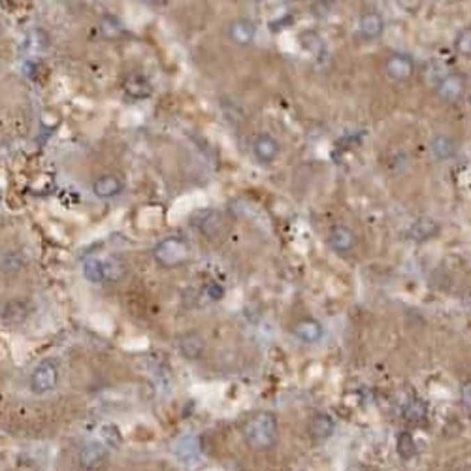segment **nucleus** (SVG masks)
I'll list each match as a JSON object with an SVG mask.
<instances>
[{
	"label": "nucleus",
	"mask_w": 471,
	"mask_h": 471,
	"mask_svg": "<svg viewBox=\"0 0 471 471\" xmlns=\"http://www.w3.org/2000/svg\"><path fill=\"white\" fill-rule=\"evenodd\" d=\"M243 441L249 449L264 452L274 449L279 440V422L277 417L270 411H258L245 420L242 428Z\"/></svg>",
	"instance_id": "1"
},
{
	"label": "nucleus",
	"mask_w": 471,
	"mask_h": 471,
	"mask_svg": "<svg viewBox=\"0 0 471 471\" xmlns=\"http://www.w3.org/2000/svg\"><path fill=\"white\" fill-rule=\"evenodd\" d=\"M153 258L159 266L172 270V268H178L179 264H183L189 258V245L183 238L170 235V238H164L162 242L155 245Z\"/></svg>",
	"instance_id": "2"
},
{
	"label": "nucleus",
	"mask_w": 471,
	"mask_h": 471,
	"mask_svg": "<svg viewBox=\"0 0 471 471\" xmlns=\"http://www.w3.org/2000/svg\"><path fill=\"white\" fill-rule=\"evenodd\" d=\"M59 385V366L53 360H42L32 369L31 373V390L32 394L44 396L57 389Z\"/></svg>",
	"instance_id": "3"
},
{
	"label": "nucleus",
	"mask_w": 471,
	"mask_h": 471,
	"mask_svg": "<svg viewBox=\"0 0 471 471\" xmlns=\"http://www.w3.org/2000/svg\"><path fill=\"white\" fill-rule=\"evenodd\" d=\"M109 462V449L100 441H89L77 454V464L85 471H102Z\"/></svg>",
	"instance_id": "4"
},
{
	"label": "nucleus",
	"mask_w": 471,
	"mask_h": 471,
	"mask_svg": "<svg viewBox=\"0 0 471 471\" xmlns=\"http://www.w3.org/2000/svg\"><path fill=\"white\" fill-rule=\"evenodd\" d=\"M465 93L464 77L458 74H445L440 82L435 83V95L440 100L447 104L458 102Z\"/></svg>",
	"instance_id": "5"
},
{
	"label": "nucleus",
	"mask_w": 471,
	"mask_h": 471,
	"mask_svg": "<svg viewBox=\"0 0 471 471\" xmlns=\"http://www.w3.org/2000/svg\"><path fill=\"white\" fill-rule=\"evenodd\" d=\"M194 224L206 238L213 240V238H219L224 232L226 219L219 210H204L194 217Z\"/></svg>",
	"instance_id": "6"
},
{
	"label": "nucleus",
	"mask_w": 471,
	"mask_h": 471,
	"mask_svg": "<svg viewBox=\"0 0 471 471\" xmlns=\"http://www.w3.org/2000/svg\"><path fill=\"white\" fill-rule=\"evenodd\" d=\"M281 153L279 141L275 140L272 134L262 132L253 140V155L261 164H272L277 160Z\"/></svg>",
	"instance_id": "7"
},
{
	"label": "nucleus",
	"mask_w": 471,
	"mask_h": 471,
	"mask_svg": "<svg viewBox=\"0 0 471 471\" xmlns=\"http://www.w3.org/2000/svg\"><path fill=\"white\" fill-rule=\"evenodd\" d=\"M93 192L100 200H111V198L121 196L125 192V179L119 178L117 173H102L95 179Z\"/></svg>",
	"instance_id": "8"
},
{
	"label": "nucleus",
	"mask_w": 471,
	"mask_h": 471,
	"mask_svg": "<svg viewBox=\"0 0 471 471\" xmlns=\"http://www.w3.org/2000/svg\"><path fill=\"white\" fill-rule=\"evenodd\" d=\"M385 72L392 82H408L409 77L415 74L413 59L409 55H403V53L390 55L385 63Z\"/></svg>",
	"instance_id": "9"
},
{
	"label": "nucleus",
	"mask_w": 471,
	"mask_h": 471,
	"mask_svg": "<svg viewBox=\"0 0 471 471\" xmlns=\"http://www.w3.org/2000/svg\"><path fill=\"white\" fill-rule=\"evenodd\" d=\"M29 313H31V309H29V304L25 300H8L6 304L2 306V309H0V321H2V325L15 328V326H21L25 323L29 318Z\"/></svg>",
	"instance_id": "10"
},
{
	"label": "nucleus",
	"mask_w": 471,
	"mask_h": 471,
	"mask_svg": "<svg viewBox=\"0 0 471 471\" xmlns=\"http://www.w3.org/2000/svg\"><path fill=\"white\" fill-rule=\"evenodd\" d=\"M178 349L181 353V357L187 358V360H200V358L204 357V350H206V341L204 338L194 330H189L181 334L178 339Z\"/></svg>",
	"instance_id": "11"
},
{
	"label": "nucleus",
	"mask_w": 471,
	"mask_h": 471,
	"mask_svg": "<svg viewBox=\"0 0 471 471\" xmlns=\"http://www.w3.org/2000/svg\"><path fill=\"white\" fill-rule=\"evenodd\" d=\"M328 245L332 251H336L339 255H347L357 245V235L347 226H336V229H332L330 235H328Z\"/></svg>",
	"instance_id": "12"
},
{
	"label": "nucleus",
	"mask_w": 471,
	"mask_h": 471,
	"mask_svg": "<svg viewBox=\"0 0 471 471\" xmlns=\"http://www.w3.org/2000/svg\"><path fill=\"white\" fill-rule=\"evenodd\" d=\"M256 36L255 23L249 20H235L229 25V38L235 45H249L253 44Z\"/></svg>",
	"instance_id": "13"
},
{
	"label": "nucleus",
	"mask_w": 471,
	"mask_h": 471,
	"mask_svg": "<svg viewBox=\"0 0 471 471\" xmlns=\"http://www.w3.org/2000/svg\"><path fill=\"white\" fill-rule=\"evenodd\" d=\"M293 334L302 341V343L313 345L317 343V341H321L325 330H323V325L317 323V321H313V318H302L300 323H296V325L293 326Z\"/></svg>",
	"instance_id": "14"
},
{
	"label": "nucleus",
	"mask_w": 471,
	"mask_h": 471,
	"mask_svg": "<svg viewBox=\"0 0 471 471\" xmlns=\"http://www.w3.org/2000/svg\"><path fill=\"white\" fill-rule=\"evenodd\" d=\"M336 432V422L330 415L317 413L309 420V435L315 441H326L330 440Z\"/></svg>",
	"instance_id": "15"
},
{
	"label": "nucleus",
	"mask_w": 471,
	"mask_h": 471,
	"mask_svg": "<svg viewBox=\"0 0 471 471\" xmlns=\"http://www.w3.org/2000/svg\"><path fill=\"white\" fill-rule=\"evenodd\" d=\"M440 232V224L435 223L433 219L430 217H422V219H417L413 224H411V229H409V238L413 240V242H428V240H432L433 235H438Z\"/></svg>",
	"instance_id": "16"
},
{
	"label": "nucleus",
	"mask_w": 471,
	"mask_h": 471,
	"mask_svg": "<svg viewBox=\"0 0 471 471\" xmlns=\"http://www.w3.org/2000/svg\"><path fill=\"white\" fill-rule=\"evenodd\" d=\"M358 29H360V34L362 38L366 40H377L385 31V21L377 12H368L364 13L360 21H358Z\"/></svg>",
	"instance_id": "17"
},
{
	"label": "nucleus",
	"mask_w": 471,
	"mask_h": 471,
	"mask_svg": "<svg viewBox=\"0 0 471 471\" xmlns=\"http://www.w3.org/2000/svg\"><path fill=\"white\" fill-rule=\"evenodd\" d=\"M430 151L438 160H451L456 155V144L452 138L445 134H438L432 141H430Z\"/></svg>",
	"instance_id": "18"
},
{
	"label": "nucleus",
	"mask_w": 471,
	"mask_h": 471,
	"mask_svg": "<svg viewBox=\"0 0 471 471\" xmlns=\"http://www.w3.org/2000/svg\"><path fill=\"white\" fill-rule=\"evenodd\" d=\"M123 89H125V93L128 96H132V98H147V96H151V85L140 74H130L123 82Z\"/></svg>",
	"instance_id": "19"
},
{
	"label": "nucleus",
	"mask_w": 471,
	"mask_h": 471,
	"mask_svg": "<svg viewBox=\"0 0 471 471\" xmlns=\"http://www.w3.org/2000/svg\"><path fill=\"white\" fill-rule=\"evenodd\" d=\"M23 266H25V258L20 251H6V253L0 255V274H17Z\"/></svg>",
	"instance_id": "20"
},
{
	"label": "nucleus",
	"mask_w": 471,
	"mask_h": 471,
	"mask_svg": "<svg viewBox=\"0 0 471 471\" xmlns=\"http://www.w3.org/2000/svg\"><path fill=\"white\" fill-rule=\"evenodd\" d=\"M83 275L91 283H104L106 281V272H104V262L98 258H87L83 262Z\"/></svg>",
	"instance_id": "21"
},
{
	"label": "nucleus",
	"mask_w": 471,
	"mask_h": 471,
	"mask_svg": "<svg viewBox=\"0 0 471 471\" xmlns=\"http://www.w3.org/2000/svg\"><path fill=\"white\" fill-rule=\"evenodd\" d=\"M396 451L403 460H411L417 454V445L411 432H401L396 440Z\"/></svg>",
	"instance_id": "22"
},
{
	"label": "nucleus",
	"mask_w": 471,
	"mask_h": 471,
	"mask_svg": "<svg viewBox=\"0 0 471 471\" xmlns=\"http://www.w3.org/2000/svg\"><path fill=\"white\" fill-rule=\"evenodd\" d=\"M428 415V408L426 403L422 400H419V398H415V400H411L406 406V409H403V417H406V420H409V422H422V420L426 419Z\"/></svg>",
	"instance_id": "23"
},
{
	"label": "nucleus",
	"mask_w": 471,
	"mask_h": 471,
	"mask_svg": "<svg viewBox=\"0 0 471 471\" xmlns=\"http://www.w3.org/2000/svg\"><path fill=\"white\" fill-rule=\"evenodd\" d=\"M454 49L464 55V57H471V26H465L456 34L454 38Z\"/></svg>",
	"instance_id": "24"
},
{
	"label": "nucleus",
	"mask_w": 471,
	"mask_h": 471,
	"mask_svg": "<svg viewBox=\"0 0 471 471\" xmlns=\"http://www.w3.org/2000/svg\"><path fill=\"white\" fill-rule=\"evenodd\" d=\"M104 272H106V281H117L125 275V264L117 258H108L104 261Z\"/></svg>",
	"instance_id": "25"
},
{
	"label": "nucleus",
	"mask_w": 471,
	"mask_h": 471,
	"mask_svg": "<svg viewBox=\"0 0 471 471\" xmlns=\"http://www.w3.org/2000/svg\"><path fill=\"white\" fill-rule=\"evenodd\" d=\"M206 293H208L210 300H213V302H219V300L224 298V288L219 283H210L208 288H206Z\"/></svg>",
	"instance_id": "26"
},
{
	"label": "nucleus",
	"mask_w": 471,
	"mask_h": 471,
	"mask_svg": "<svg viewBox=\"0 0 471 471\" xmlns=\"http://www.w3.org/2000/svg\"><path fill=\"white\" fill-rule=\"evenodd\" d=\"M460 400H462V406L468 411H471V381L462 385V389H460Z\"/></svg>",
	"instance_id": "27"
},
{
	"label": "nucleus",
	"mask_w": 471,
	"mask_h": 471,
	"mask_svg": "<svg viewBox=\"0 0 471 471\" xmlns=\"http://www.w3.org/2000/svg\"><path fill=\"white\" fill-rule=\"evenodd\" d=\"M347 471H368V470H364V468H349Z\"/></svg>",
	"instance_id": "28"
},
{
	"label": "nucleus",
	"mask_w": 471,
	"mask_h": 471,
	"mask_svg": "<svg viewBox=\"0 0 471 471\" xmlns=\"http://www.w3.org/2000/svg\"><path fill=\"white\" fill-rule=\"evenodd\" d=\"M468 102H470V108H471V95H470V98H468Z\"/></svg>",
	"instance_id": "29"
}]
</instances>
